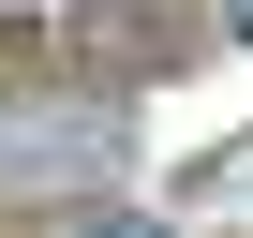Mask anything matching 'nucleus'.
<instances>
[{"mask_svg": "<svg viewBox=\"0 0 253 238\" xmlns=\"http://www.w3.org/2000/svg\"><path fill=\"white\" fill-rule=\"evenodd\" d=\"M75 238H179V223H164V208H89Z\"/></svg>", "mask_w": 253, "mask_h": 238, "instance_id": "nucleus-1", "label": "nucleus"}, {"mask_svg": "<svg viewBox=\"0 0 253 238\" xmlns=\"http://www.w3.org/2000/svg\"><path fill=\"white\" fill-rule=\"evenodd\" d=\"M223 45H253V0H223Z\"/></svg>", "mask_w": 253, "mask_h": 238, "instance_id": "nucleus-2", "label": "nucleus"}]
</instances>
